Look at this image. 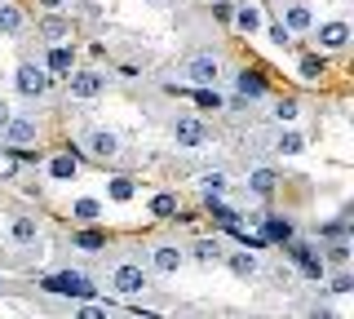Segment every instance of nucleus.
<instances>
[{"instance_id": "f257e3e1", "label": "nucleus", "mask_w": 354, "mask_h": 319, "mask_svg": "<svg viewBox=\"0 0 354 319\" xmlns=\"http://www.w3.org/2000/svg\"><path fill=\"white\" fill-rule=\"evenodd\" d=\"M102 89H106L102 71H71L66 75V93H71L75 102H93V98H102Z\"/></svg>"}, {"instance_id": "f03ea898", "label": "nucleus", "mask_w": 354, "mask_h": 319, "mask_svg": "<svg viewBox=\"0 0 354 319\" xmlns=\"http://www.w3.org/2000/svg\"><path fill=\"white\" fill-rule=\"evenodd\" d=\"M14 84H18L22 98H44V93H49V84H53V75L44 71V67H36V62H22L18 75H14Z\"/></svg>"}, {"instance_id": "7ed1b4c3", "label": "nucleus", "mask_w": 354, "mask_h": 319, "mask_svg": "<svg viewBox=\"0 0 354 319\" xmlns=\"http://www.w3.org/2000/svg\"><path fill=\"white\" fill-rule=\"evenodd\" d=\"M173 142H177V147H186V151L208 147V125H199L195 116H177L173 120Z\"/></svg>"}, {"instance_id": "20e7f679", "label": "nucleus", "mask_w": 354, "mask_h": 319, "mask_svg": "<svg viewBox=\"0 0 354 319\" xmlns=\"http://www.w3.org/2000/svg\"><path fill=\"white\" fill-rule=\"evenodd\" d=\"M44 289H49V293H62V297H88V293H93V284H88L84 275L66 271V275H49V280H44Z\"/></svg>"}, {"instance_id": "39448f33", "label": "nucleus", "mask_w": 354, "mask_h": 319, "mask_svg": "<svg viewBox=\"0 0 354 319\" xmlns=\"http://www.w3.org/2000/svg\"><path fill=\"white\" fill-rule=\"evenodd\" d=\"M111 284H115V293H124V297H138L142 289H147V275H142V266H115V275H111Z\"/></svg>"}, {"instance_id": "423d86ee", "label": "nucleus", "mask_w": 354, "mask_h": 319, "mask_svg": "<svg viewBox=\"0 0 354 319\" xmlns=\"http://www.w3.org/2000/svg\"><path fill=\"white\" fill-rule=\"evenodd\" d=\"M186 75H191L195 84H213L217 75H221V62L213 58V53H195V58L186 62Z\"/></svg>"}, {"instance_id": "0eeeda50", "label": "nucleus", "mask_w": 354, "mask_h": 319, "mask_svg": "<svg viewBox=\"0 0 354 319\" xmlns=\"http://www.w3.org/2000/svg\"><path fill=\"white\" fill-rule=\"evenodd\" d=\"M9 142V147H27V142H36V125L31 120H22V116H9V125H5V134H0Z\"/></svg>"}, {"instance_id": "6e6552de", "label": "nucleus", "mask_w": 354, "mask_h": 319, "mask_svg": "<svg viewBox=\"0 0 354 319\" xmlns=\"http://www.w3.org/2000/svg\"><path fill=\"white\" fill-rule=\"evenodd\" d=\"M182 262H186V253L182 248H173V244H160L151 253V266L160 271V275H173V271H182Z\"/></svg>"}, {"instance_id": "1a4fd4ad", "label": "nucleus", "mask_w": 354, "mask_h": 319, "mask_svg": "<svg viewBox=\"0 0 354 319\" xmlns=\"http://www.w3.org/2000/svg\"><path fill=\"white\" fill-rule=\"evenodd\" d=\"M88 151H93L97 160H111L120 151V138L111 134V129H93V134H88Z\"/></svg>"}, {"instance_id": "9d476101", "label": "nucleus", "mask_w": 354, "mask_h": 319, "mask_svg": "<svg viewBox=\"0 0 354 319\" xmlns=\"http://www.w3.org/2000/svg\"><path fill=\"white\" fill-rule=\"evenodd\" d=\"M71 67H75V53L66 45H53L49 58H44V71H49V75H71Z\"/></svg>"}, {"instance_id": "9b49d317", "label": "nucleus", "mask_w": 354, "mask_h": 319, "mask_svg": "<svg viewBox=\"0 0 354 319\" xmlns=\"http://www.w3.org/2000/svg\"><path fill=\"white\" fill-rule=\"evenodd\" d=\"M319 45L324 49H346L350 45V27L346 23H324L319 27Z\"/></svg>"}, {"instance_id": "f8f14e48", "label": "nucleus", "mask_w": 354, "mask_h": 319, "mask_svg": "<svg viewBox=\"0 0 354 319\" xmlns=\"http://www.w3.org/2000/svg\"><path fill=\"white\" fill-rule=\"evenodd\" d=\"M230 18H235V27L243 31V36H252V31H261V27H266V18H261V9H257V5H239Z\"/></svg>"}, {"instance_id": "ddd939ff", "label": "nucleus", "mask_w": 354, "mask_h": 319, "mask_svg": "<svg viewBox=\"0 0 354 319\" xmlns=\"http://www.w3.org/2000/svg\"><path fill=\"white\" fill-rule=\"evenodd\" d=\"M40 36L58 45V40H66V36H71V23H66L62 14H44V18H40Z\"/></svg>"}, {"instance_id": "4468645a", "label": "nucleus", "mask_w": 354, "mask_h": 319, "mask_svg": "<svg viewBox=\"0 0 354 319\" xmlns=\"http://www.w3.org/2000/svg\"><path fill=\"white\" fill-rule=\"evenodd\" d=\"M9 235H14V244H36V235H40L36 217H14V222H9Z\"/></svg>"}, {"instance_id": "2eb2a0df", "label": "nucleus", "mask_w": 354, "mask_h": 319, "mask_svg": "<svg viewBox=\"0 0 354 319\" xmlns=\"http://www.w3.org/2000/svg\"><path fill=\"white\" fill-rule=\"evenodd\" d=\"M75 173H80V160H75V156H53V164H49L53 182H71Z\"/></svg>"}, {"instance_id": "dca6fc26", "label": "nucleus", "mask_w": 354, "mask_h": 319, "mask_svg": "<svg viewBox=\"0 0 354 319\" xmlns=\"http://www.w3.org/2000/svg\"><path fill=\"white\" fill-rule=\"evenodd\" d=\"M292 262H297V266H301L306 275H315V280L324 275V262H319V257H315V248H306V244H292Z\"/></svg>"}, {"instance_id": "f3484780", "label": "nucleus", "mask_w": 354, "mask_h": 319, "mask_svg": "<svg viewBox=\"0 0 354 319\" xmlns=\"http://www.w3.org/2000/svg\"><path fill=\"white\" fill-rule=\"evenodd\" d=\"M274 151H283V156H301V151H306V138L297 134V129H279V138H274Z\"/></svg>"}, {"instance_id": "a211bd4d", "label": "nucleus", "mask_w": 354, "mask_h": 319, "mask_svg": "<svg viewBox=\"0 0 354 319\" xmlns=\"http://www.w3.org/2000/svg\"><path fill=\"white\" fill-rule=\"evenodd\" d=\"M283 27H288V31H310V27H315V18H310V9H306V5H288Z\"/></svg>"}, {"instance_id": "6ab92c4d", "label": "nucleus", "mask_w": 354, "mask_h": 319, "mask_svg": "<svg viewBox=\"0 0 354 319\" xmlns=\"http://www.w3.org/2000/svg\"><path fill=\"white\" fill-rule=\"evenodd\" d=\"M199 191H204L208 200H217V195L226 191V173H221V169H208V173H199Z\"/></svg>"}, {"instance_id": "aec40b11", "label": "nucleus", "mask_w": 354, "mask_h": 319, "mask_svg": "<svg viewBox=\"0 0 354 319\" xmlns=\"http://www.w3.org/2000/svg\"><path fill=\"white\" fill-rule=\"evenodd\" d=\"M235 89L243 93V98H261L266 93V80L257 71H239V80H235Z\"/></svg>"}, {"instance_id": "412c9836", "label": "nucleus", "mask_w": 354, "mask_h": 319, "mask_svg": "<svg viewBox=\"0 0 354 319\" xmlns=\"http://www.w3.org/2000/svg\"><path fill=\"white\" fill-rule=\"evenodd\" d=\"M0 31H5V36H18V31H22L18 5H0Z\"/></svg>"}, {"instance_id": "4be33fe9", "label": "nucleus", "mask_w": 354, "mask_h": 319, "mask_svg": "<svg viewBox=\"0 0 354 319\" xmlns=\"http://www.w3.org/2000/svg\"><path fill=\"white\" fill-rule=\"evenodd\" d=\"M274 182H279V178H274L270 169H252V173H248V186H252L257 195H270V191H274Z\"/></svg>"}, {"instance_id": "5701e85b", "label": "nucleus", "mask_w": 354, "mask_h": 319, "mask_svg": "<svg viewBox=\"0 0 354 319\" xmlns=\"http://www.w3.org/2000/svg\"><path fill=\"white\" fill-rule=\"evenodd\" d=\"M221 257H226V253H221ZM230 271L235 275H257V257H252V253H230Z\"/></svg>"}, {"instance_id": "b1692460", "label": "nucleus", "mask_w": 354, "mask_h": 319, "mask_svg": "<svg viewBox=\"0 0 354 319\" xmlns=\"http://www.w3.org/2000/svg\"><path fill=\"white\" fill-rule=\"evenodd\" d=\"M297 71H301V80H319V75L328 71V62H324V58H315V53H306V58H301V67H297Z\"/></svg>"}, {"instance_id": "393cba45", "label": "nucleus", "mask_w": 354, "mask_h": 319, "mask_svg": "<svg viewBox=\"0 0 354 319\" xmlns=\"http://www.w3.org/2000/svg\"><path fill=\"white\" fill-rule=\"evenodd\" d=\"M18 173V151H0V182H14Z\"/></svg>"}, {"instance_id": "a878e982", "label": "nucleus", "mask_w": 354, "mask_h": 319, "mask_svg": "<svg viewBox=\"0 0 354 319\" xmlns=\"http://www.w3.org/2000/svg\"><path fill=\"white\" fill-rule=\"evenodd\" d=\"M274 120H279V125H292V120H297V102H292V98H279V102H274Z\"/></svg>"}, {"instance_id": "bb28decb", "label": "nucleus", "mask_w": 354, "mask_h": 319, "mask_svg": "<svg viewBox=\"0 0 354 319\" xmlns=\"http://www.w3.org/2000/svg\"><path fill=\"white\" fill-rule=\"evenodd\" d=\"M195 257L199 262H217L221 257V244H217V239H199V244H195Z\"/></svg>"}, {"instance_id": "cd10ccee", "label": "nucleus", "mask_w": 354, "mask_h": 319, "mask_svg": "<svg viewBox=\"0 0 354 319\" xmlns=\"http://www.w3.org/2000/svg\"><path fill=\"white\" fill-rule=\"evenodd\" d=\"M151 213L155 217H169V213H177V200H173V195H155V200H151Z\"/></svg>"}, {"instance_id": "c85d7f7f", "label": "nucleus", "mask_w": 354, "mask_h": 319, "mask_svg": "<svg viewBox=\"0 0 354 319\" xmlns=\"http://www.w3.org/2000/svg\"><path fill=\"white\" fill-rule=\"evenodd\" d=\"M111 200H120V204L133 200V182L129 178H115V182H111Z\"/></svg>"}, {"instance_id": "c756f323", "label": "nucleus", "mask_w": 354, "mask_h": 319, "mask_svg": "<svg viewBox=\"0 0 354 319\" xmlns=\"http://www.w3.org/2000/svg\"><path fill=\"white\" fill-rule=\"evenodd\" d=\"M213 217H217L221 226H230V230L239 226V213H235V208H226V204H213Z\"/></svg>"}, {"instance_id": "7c9ffc66", "label": "nucleus", "mask_w": 354, "mask_h": 319, "mask_svg": "<svg viewBox=\"0 0 354 319\" xmlns=\"http://www.w3.org/2000/svg\"><path fill=\"white\" fill-rule=\"evenodd\" d=\"M195 102H199V107H213V111H221V107H226L217 89H199V93H195Z\"/></svg>"}, {"instance_id": "2f4dec72", "label": "nucleus", "mask_w": 354, "mask_h": 319, "mask_svg": "<svg viewBox=\"0 0 354 319\" xmlns=\"http://www.w3.org/2000/svg\"><path fill=\"white\" fill-rule=\"evenodd\" d=\"M97 213H102V208H97V200H80V204H75V217H80V222H93Z\"/></svg>"}, {"instance_id": "473e14b6", "label": "nucleus", "mask_w": 354, "mask_h": 319, "mask_svg": "<svg viewBox=\"0 0 354 319\" xmlns=\"http://www.w3.org/2000/svg\"><path fill=\"white\" fill-rule=\"evenodd\" d=\"M75 244H80V248H102L106 239L97 235V230H80V235H75Z\"/></svg>"}, {"instance_id": "72a5a7b5", "label": "nucleus", "mask_w": 354, "mask_h": 319, "mask_svg": "<svg viewBox=\"0 0 354 319\" xmlns=\"http://www.w3.org/2000/svg\"><path fill=\"white\" fill-rule=\"evenodd\" d=\"M328 262H332V266H346V262H350V248L346 244H332L328 248Z\"/></svg>"}, {"instance_id": "f704fd0d", "label": "nucleus", "mask_w": 354, "mask_h": 319, "mask_svg": "<svg viewBox=\"0 0 354 319\" xmlns=\"http://www.w3.org/2000/svg\"><path fill=\"white\" fill-rule=\"evenodd\" d=\"M266 235H270V239H288L292 230H288V222H266Z\"/></svg>"}, {"instance_id": "c9c22d12", "label": "nucleus", "mask_w": 354, "mask_h": 319, "mask_svg": "<svg viewBox=\"0 0 354 319\" xmlns=\"http://www.w3.org/2000/svg\"><path fill=\"white\" fill-rule=\"evenodd\" d=\"M350 289H354V280H350V275H346V271H341V275H337V280H332V293H350Z\"/></svg>"}, {"instance_id": "e433bc0d", "label": "nucleus", "mask_w": 354, "mask_h": 319, "mask_svg": "<svg viewBox=\"0 0 354 319\" xmlns=\"http://www.w3.org/2000/svg\"><path fill=\"white\" fill-rule=\"evenodd\" d=\"M270 40H274V45H288V40H292V31L279 23V27H270Z\"/></svg>"}, {"instance_id": "4c0bfd02", "label": "nucleus", "mask_w": 354, "mask_h": 319, "mask_svg": "<svg viewBox=\"0 0 354 319\" xmlns=\"http://www.w3.org/2000/svg\"><path fill=\"white\" fill-rule=\"evenodd\" d=\"M9 116H14V111H9V102H0V134H5V125H9Z\"/></svg>"}, {"instance_id": "58836bf2", "label": "nucleus", "mask_w": 354, "mask_h": 319, "mask_svg": "<svg viewBox=\"0 0 354 319\" xmlns=\"http://www.w3.org/2000/svg\"><path fill=\"white\" fill-rule=\"evenodd\" d=\"M40 5H44V14H58V9H62V0H40Z\"/></svg>"}, {"instance_id": "ea45409f", "label": "nucleus", "mask_w": 354, "mask_h": 319, "mask_svg": "<svg viewBox=\"0 0 354 319\" xmlns=\"http://www.w3.org/2000/svg\"><path fill=\"white\" fill-rule=\"evenodd\" d=\"M151 5H164V0H151Z\"/></svg>"}, {"instance_id": "a19ab883", "label": "nucleus", "mask_w": 354, "mask_h": 319, "mask_svg": "<svg viewBox=\"0 0 354 319\" xmlns=\"http://www.w3.org/2000/svg\"><path fill=\"white\" fill-rule=\"evenodd\" d=\"M0 289H5V284H0Z\"/></svg>"}]
</instances>
